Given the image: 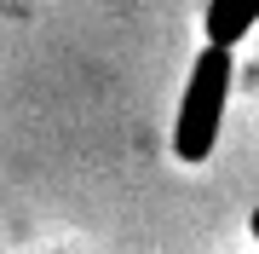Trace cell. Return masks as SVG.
I'll return each mask as SVG.
<instances>
[{
  "label": "cell",
  "mask_w": 259,
  "mask_h": 254,
  "mask_svg": "<svg viewBox=\"0 0 259 254\" xmlns=\"http://www.w3.org/2000/svg\"><path fill=\"white\" fill-rule=\"evenodd\" d=\"M253 23H259V0H213L207 6V47L231 52Z\"/></svg>",
  "instance_id": "7a4b0ae2"
},
{
  "label": "cell",
  "mask_w": 259,
  "mask_h": 254,
  "mask_svg": "<svg viewBox=\"0 0 259 254\" xmlns=\"http://www.w3.org/2000/svg\"><path fill=\"white\" fill-rule=\"evenodd\" d=\"M248 231H253V237H259V208H253V220H248Z\"/></svg>",
  "instance_id": "3957f363"
},
{
  "label": "cell",
  "mask_w": 259,
  "mask_h": 254,
  "mask_svg": "<svg viewBox=\"0 0 259 254\" xmlns=\"http://www.w3.org/2000/svg\"><path fill=\"white\" fill-rule=\"evenodd\" d=\"M225 98H231V52L202 47V58L190 64L185 98H179V122H173V156L179 162H207L225 127Z\"/></svg>",
  "instance_id": "6da1fadb"
}]
</instances>
